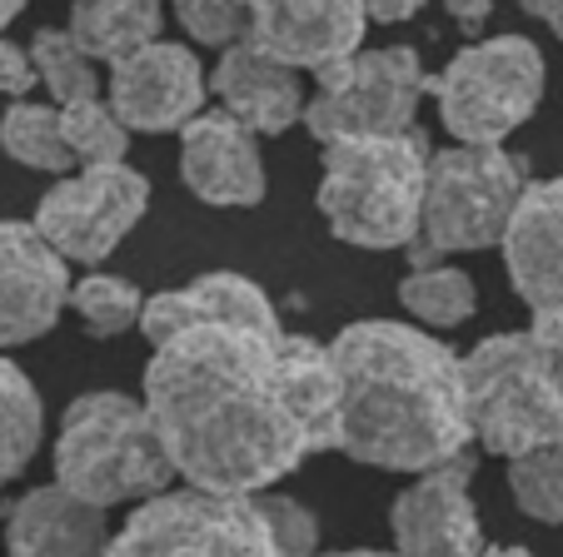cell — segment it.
I'll list each match as a JSON object with an SVG mask.
<instances>
[{
  "label": "cell",
  "instance_id": "6da1fadb",
  "mask_svg": "<svg viewBox=\"0 0 563 557\" xmlns=\"http://www.w3.org/2000/svg\"><path fill=\"white\" fill-rule=\"evenodd\" d=\"M145 409L185 483L265 493L334 448L340 364L279 324H190L155 344Z\"/></svg>",
  "mask_w": 563,
  "mask_h": 557
},
{
  "label": "cell",
  "instance_id": "7a4b0ae2",
  "mask_svg": "<svg viewBox=\"0 0 563 557\" xmlns=\"http://www.w3.org/2000/svg\"><path fill=\"white\" fill-rule=\"evenodd\" d=\"M330 348L340 364V453L369 468L424 474L468 448L474 423L454 348L389 319H360Z\"/></svg>",
  "mask_w": 563,
  "mask_h": 557
},
{
  "label": "cell",
  "instance_id": "3957f363",
  "mask_svg": "<svg viewBox=\"0 0 563 557\" xmlns=\"http://www.w3.org/2000/svg\"><path fill=\"white\" fill-rule=\"evenodd\" d=\"M429 145L419 130L324 145L319 214L354 249H405L424 224Z\"/></svg>",
  "mask_w": 563,
  "mask_h": 557
},
{
  "label": "cell",
  "instance_id": "277c9868",
  "mask_svg": "<svg viewBox=\"0 0 563 557\" xmlns=\"http://www.w3.org/2000/svg\"><path fill=\"white\" fill-rule=\"evenodd\" d=\"M468 423L484 453L519 458L563 438V344L529 334H494L459 358Z\"/></svg>",
  "mask_w": 563,
  "mask_h": 557
},
{
  "label": "cell",
  "instance_id": "5b68a950",
  "mask_svg": "<svg viewBox=\"0 0 563 557\" xmlns=\"http://www.w3.org/2000/svg\"><path fill=\"white\" fill-rule=\"evenodd\" d=\"M55 478L100 508L155 498L170 488L175 463L159 443L145 399L125 393H86L60 419L55 438Z\"/></svg>",
  "mask_w": 563,
  "mask_h": 557
},
{
  "label": "cell",
  "instance_id": "8992f818",
  "mask_svg": "<svg viewBox=\"0 0 563 557\" xmlns=\"http://www.w3.org/2000/svg\"><path fill=\"white\" fill-rule=\"evenodd\" d=\"M529 190V159L504 145H464L429 155L424 179V254H464L504 244L514 210ZM419 254V259H424Z\"/></svg>",
  "mask_w": 563,
  "mask_h": 557
},
{
  "label": "cell",
  "instance_id": "52a82bcc",
  "mask_svg": "<svg viewBox=\"0 0 563 557\" xmlns=\"http://www.w3.org/2000/svg\"><path fill=\"white\" fill-rule=\"evenodd\" d=\"M439 120L464 145H504L543 100V55L529 35L474 41L434 80Z\"/></svg>",
  "mask_w": 563,
  "mask_h": 557
},
{
  "label": "cell",
  "instance_id": "ba28073f",
  "mask_svg": "<svg viewBox=\"0 0 563 557\" xmlns=\"http://www.w3.org/2000/svg\"><path fill=\"white\" fill-rule=\"evenodd\" d=\"M319 96L305 100V125L319 145L360 135H399L415 130L419 100L434 90L419 55L409 45H384V51H354L344 60L314 70Z\"/></svg>",
  "mask_w": 563,
  "mask_h": 557
},
{
  "label": "cell",
  "instance_id": "9c48e42d",
  "mask_svg": "<svg viewBox=\"0 0 563 557\" xmlns=\"http://www.w3.org/2000/svg\"><path fill=\"white\" fill-rule=\"evenodd\" d=\"M115 553H275L260 493H220L195 488L190 493L140 498L115 537Z\"/></svg>",
  "mask_w": 563,
  "mask_h": 557
},
{
  "label": "cell",
  "instance_id": "30bf717a",
  "mask_svg": "<svg viewBox=\"0 0 563 557\" xmlns=\"http://www.w3.org/2000/svg\"><path fill=\"white\" fill-rule=\"evenodd\" d=\"M150 204V179L115 165H80V175H65L35 210V230L75 264H100L120 249Z\"/></svg>",
  "mask_w": 563,
  "mask_h": 557
},
{
  "label": "cell",
  "instance_id": "8fae6325",
  "mask_svg": "<svg viewBox=\"0 0 563 557\" xmlns=\"http://www.w3.org/2000/svg\"><path fill=\"white\" fill-rule=\"evenodd\" d=\"M504 264L533 314V334L563 344V179H529L504 230Z\"/></svg>",
  "mask_w": 563,
  "mask_h": 557
},
{
  "label": "cell",
  "instance_id": "7c38bea8",
  "mask_svg": "<svg viewBox=\"0 0 563 557\" xmlns=\"http://www.w3.org/2000/svg\"><path fill=\"white\" fill-rule=\"evenodd\" d=\"M205 65L190 45L145 41L130 55L110 60V105L130 130L165 135L185 130L205 110Z\"/></svg>",
  "mask_w": 563,
  "mask_h": 557
},
{
  "label": "cell",
  "instance_id": "4fadbf2b",
  "mask_svg": "<svg viewBox=\"0 0 563 557\" xmlns=\"http://www.w3.org/2000/svg\"><path fill=\"white\" fill-rule=\"evenodd\" d=\"M65 254L35 224L0 220V348L51 334L70 304Z\"/></svg>",
  "mask_w": 563,
  "mask_h": 557
},
{
  "label": "cell",
  "instance_id": "5bb4252c",
  "mask_svg": "<svg viewBox=\"0 0 563 557\" xmlns=\"http://www.w3.org/2000/svg\"><path fill=\"white\" fill-rule=\"evenodd\" d=\"M369 5L364 0H250V31L260 51L295 70H324L364 45Z\"/></svg>",
  "mask_w": 563,
  "mask_h": 557
},
{
  "label": "cell",
  "instance_id": "9a60e30c",
  "mask_svg": "<svg viewBox=\"0 0 563 557\" xmlns=\"http://www.w3.org/2000/svg\"><path fill=\"white\" fill-rule=\"evenodd\" d=\"M180 175L195 200L214 210H240V204L265 200V159L260 140L230 110H200L180 130Z\"/></svg>",
  "mask_w": 563,
  "mask_h": 557
},
{
  "label": "cell",
  "instance_id": "2e32d148",
  "mask_svg": "<svg viewBox=\"0 0 563 557\" xmlns=\"http://www.w3.org/2000/svg\"><path fill=\"white\" fill-rule=\"evenodd\" d=\"M468 478H474L468 453L424 468L394 498V543L405 553H478L484 533H478V513L468 498Z\"/></svg>",
  "mask_w": 563,
  "mask_h": 557
},
{
  "label": "cell",
  "instance_id": "e0dca14e",
  "mask_svg": "<svg viewBox=\"0 0 563 557\" xmlns=\"http://www.w3.org/2000/svg\"><path fill=\"white\" fill-rule=\"evenodd\" d=\"M214 96L230 115H240L255 135H285L295 120H305V80L289 60L260 51L255 41L224 45L220 65L210 75Z\"/></svg>",
  "mask_w": 563,
  "mask_h": 557
},
{
  "label": "cell",
  "instance_id": "ac0fdd59",
  "mask_svg": "<svg viewBox=\"0 0 563 557\" xmlns=\"http://www.w3.org/2000/svg\"><path fill=\"white\" fill-rule=\"evenodd\" d=\"M5 543L21 557H80L110 547L106 533V508L80 498L55 478L51 488H31L21 503L11 508V527Z\"/></svg>",
  "mask_w": 563,
  "mask_h": 557
},
{
  "label": "cell",
  "instance_id": "d6986e66",
  "mask_svg": "<svg viewBox=\"0 0 563 557\" xmlns=\"http://www.w3.org/2000/svg\"><path fill=\"white\" fill-rule=\"evenodd\" d=\"M279 324L269 294L245 279V274H200L195 285L185 289H165V294L145 299V314H140V328H145L150 344H165L170 334L190 324Z\"/></svg>",
  "mask_w": 563,
  "mask_h": 557
},
{
  "label": "cell",
  "instance_id": "ffe728a7",
  "mask_svg": "<svg viewBox=\"0 0 563 557\" xmlns=\"http://www.w3.org/2000/svg\"><path fill=\"white\" fill-rule=\"evenodd\" d=\"M165 0H70V31L96 60H120L135 45L155 41Z\"/></svg>",
  "mask_w": 563,
  "mask_h": 557
},
{
  "label": "cell",
  "instance_id": "44dd1931",
  "mask_svg": "<svg viewBox=\"0 0 563 557\" xmlns=\"http://www.w3.org/2000/svg\"><path fill=\"white\" fill-rule=\"evenodd\" d=\"M0 145L5 155L21 159L25 169H45V175H70L75 159L70 140L60 125V105H35V100H15L0 120Z\"/></svg>",
  "mask_w": 563,
  "mask_h": 557
},
{
  "label": "cell",
  "instance_id": "7402d4cb",
  "mask_svg": "<svg viewBox=\"0 0 563 557\" xmlns=\"http://www.w3.org/2000/svg\"><path fill=\"white\" fill-rule=\"evenodd\" d=\"M41 393L0 348V483H11L41 448Z\"/></svg>",
  "mask_w": 563,
  "mask_h": 557
},
{
  "label": "cell",
  "instance_id": "603a6c76",
  "mask_svg": "<svg viewBox=\"0 0 563 557\" xmlns=\"http://www.w3.org/2000/svg\"><path fill=\"white\" fill-rule=\"evenodd\" d=\"M399 299H405V309L415 319H424L429 328H459L474 319V279H468L464 269H454V264H419L415 274H409L405 285H399Z\"/></svg>",
  "mask_w": 563,
  "mask_h": 557
},
{
  "label": "cell",
  "instance_id": "cb8c5ba5",
  "mask_svg": "<svg viewBox=\"0 0 563 557\" xmlns=\"http://www.w3.org/2000/svg\"><path fill=\"white\" fill-rule=\"evenodd\" d=\"M31 60L41 85L55 96V105H75V100L100 96V70L96 55L75 41V31H35L31 35Z\"/></svg>",
  "mask_w": 563,
  "mask_h": 557
},
{
  "label": "cell",
  "instance_id": "d4e9b609",
  "mask_svg": "<svg viewBox=\"0 0 563 557\" xmlns=\"http://www.w3.org/2000/svg\"><path fill=\"white\" fill-rule=\"evenodd\" d=\"M509 493L533 523H563V438L509 458Z\"/></svg>",
  "mask_w": 563,
  "mask_h": 557
},
{
  "label": "cell",
  "instance_id": "484cf974",
  "mask_svg": "<svg viewBox=\"0 0 563 557\" xmlns=\"http://www.w3.org/2000/svg\"><path fill=\"white\" fill-rule=\"evenodd\" d=\"M70 304L96 338L125 334V328H135L140 314H145V294H140L130 279H120V274H90V279H80V285L70 289Z\"/></svg>",
  "mask_w": 563,
  "mask_h": 557
},
{
  "label": "cell",
  "instance_id": "4316f807",
  "mask_svg": "<svg viewBox=\"0 0 563 557\" xmlns=\"http://www.w3.org/2000/svg\"><path fill=\"white\" fill-rule=\"evenodd\" d=\"M60 125H65V140H70L80 165H115L130 149V125L115 115V105L100 96L60 105Z\"/></svg>",
  "mask_w": 563,
  "mask_h": 557
},
{
  "label": "cell",
  "instance_id": "83f0119b",
  "mask_svg": "<svg viewBox=\"0 0 563 557\" xmlns=\"http://www.w3.org/2000/svg\"><path fill=\"white\" fill-rule=\"evenodd\" d=\"M175 21L185 25V35L210 51H224V45L245 41L250 31V0H170Z\"/></svg>",
  "mask_w": 563,
  "mask_h": 557
},
{
  "label": "cell",
  "instance_id": "f1b7e54d",
  "mask_svg": "<svg viewBox=\"0 0 563 557\" xmlns=\"http://www.w3.org/2000/svg\"><path fill=\"white\" fill-rule=\"evenodd\" d=\"M260 508H265V523H269V537H275V553H314L319 547V523L305 503L295 498H279V493H260Z\"/></svg>",
  "mask_w": 563,
  "mask_h": 557
},
{
  "label": "cell",
  "instance_id": "f546056e",
  "mask_svg": "<svg viewBox=\"0 0 563 557\" xmlns=\"http://www.w3.org/2000/svg\"><path fill=\"white\" fill-rule=\"evenodd\" d=\"M31 85H41L31 51H15V45L0 35V96H15V100H21Z\"/></svg>",
  "mask_w": 563,
  "mask_h": 557
},
{
  "label": "cell",
  "instance_id": "4dcf8cb0",
  "mask_svg": "<svg viewBox=\"0 0 563 557\" xmlns=\"http://www.w3.org/2000/svg\"><path fill=\"white\" fill-rule=\"evenodd\" d=\"M444 11L454 15V25L464 35H478L484 31V21L494 15V0H444Z\"/></svg>",
  "mask_w": 563,
  "mask_h": 557
},
{
  "label": "cell",
  "instance_id": "1f68e13d",
  "mask_svg": "<svg viewBox=\"0 0 563 557\" xmlns=\"http://www.w3.org/2000/svg\"><path fill=\"white\" fill-rule=\"evenodd\" d=\"M364 5H369V21L399 25V21H409V15H419V5H424V0H364Z\"/></svg>",
  "mask_w": 563,
  "mask_h": 557
},
{
  "label": "cell",
  "instance_id": "d6a6232c",
  "mask_svg": "<svg viewBox=\"0 0 563 557\" xmlns=\"http://www.w3.org/2000/svg\"><path fill=\"white\" fill-rule=\"evenodd\" d=\"M519 5H523L529 15H539V21L563 41V0H519Z\"/></svg>",
  "mask_w": 563,
  "mask_h": 557
},
{
  "label": "cell",
  "instance_id": "836d02e7",
  "mask_svg": "<svg viewBox=\"0 0 563 557\" xmlns=\"http://www.w3.org/2000/svg\"><path fill=\"white\" fill-rule=\"evenodd\" d=\"M21 11H25V0H0V31H5V25H11Z\"/></svg>",
  "mask_w": 563,
  "mask_h": 557
}]
</instances>
